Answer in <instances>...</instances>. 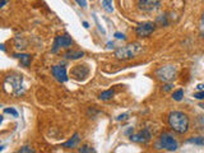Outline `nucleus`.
Wrapping results in <instances>:
<instances>
[{"mask_svg":"<svg viewBox=\"0 0 204 153\" xmlns=\"http://www.w3.org/2000/svg\"><path fill=\"white\" fill-rule=\"evenodd\" d=\"M168 125L174 131L184 134L189 130V117L181 111H172L168 115Z\"/></svg>","mask_w":204,"mask_h":153,"instance_id":"nucleus-1","label":"nucleus"},{"mask_svg":"<svg viewBox=\"0 0 204 153\" xmlns=\"http://www.w3.org/2000/svg\"><path fill=\"white\" fill-rule=\"evenodd\" d=\"M140 50H142L140 45L130 44V45H126V46L119 47L117 50L115 51V56H116V59H119V60H129V59L134 58Z\"/></svg>","mask_w":204,"mask_h":153,"instance_id":"nucleus-2","label":"nucleus"},{"mask_svg":"<svg viewBox=\"0 0 204 153\" xmlns=\"http://www.w3.org/2000/svg\"><path fill=\"white\" fill-rule=\"evenodd\" d=\"M177 74V68L175 65H165V67H161L160 69L156 70V76L160 81L163 82H171L176 78Z\"/></svg>","mask_w":204,"mask_h":153,"instance_id":"nucleus-3","label":"nucleus"},{"mask_svg":"<svg viewBox=\"0 0 204 153\" xmlns=\"http://www.w3.org/2000/svg\"><path fill=\"white\" fill-rule=\"evenodd\" d=\"M4 84H9L10 86V91L14 93L15 96H20L23 95V78L22 75H8L5 78Z\"/></svg>","mask_w":204,"mask_h":153,"instance_id":"nucleus-4","label":"nucleus"},{"mask_svg":"<svg viewBox=\"0 0 204 153\" xmlns=\"http://www.w3.org/2000/svg\"><path fill=\"white\" fill-rule=\"evenodd\" d=\"M160 145L163 149L170 151V152L176 151V149L179 148V144H177V142L175 140V138L172 137L171 134H167V133H163L160 137Z\"/></svg>","mask_w":204,"mask_h":153,"instance_id":"nucleus-5","label":"nucleus"},{"mask_svg":"<svg viewBox=\"0 0 204 153\" xmlns=\"http://www.w3.org/2000/svg\"><path fill=\"white\" fill-rule=\"evenodd\" d=\"M73 45V40L70 38L68 34H63V36H56L55 40H54V46L51 48V53L52 54H56L59 51L60 47H65L68 48Z\"/></svg>","mask_w":204,"mask_h":153,"instance_id":"nucleus-6","label":"nucleus"},{"mask_svg":"<svg viewBox=\"0 0 204 153\" xmlns=\"http://www.w3.org/2000/svg\"><path fill=\"white\" fill-rule=\"evenodd\" d=\"M154 29H156V23H152V22L140 23L136 26L135 33L139 37H148L154 32Z\"/></svg>","mask_w":204,"mask_h":153,"instance_id":"nucleus-7","label":"nucleus"},{"mask_svg":"<svg viewBox=\"0 0 204 153\" xmlns=\"http://www.w3.org/2000/svg\"><path fill=\"white\" fill-rule=\"evenodd\" d=\"M161 6V0H139L138 8L143 12H154Z\"/></svg>","mask_w":204,"mask_h":153,"instance_id":"nucleus-8","label":"nucleus"},{"mask_svg":"<svg viewBox=\"0 0 204 153\" xmlns=\"http://www.w3.org/2000/svg\"><path fill=\"white\" fill-rule=\"evenodd\" d=\"M51 73L52 75L55 76V79L60 83H64L69 79L68 73H66V68L64 65H55V67L51 68Z\"/></svg>","mask_w":204,"mask_h":153,"instance_id":"nucleus-9","label":"nucleus"},{"mask_svg":"<svg viewBox=\"0 0 204 153\" xmlns=\"http://www.w3.org/2000/svg\"><path fill=\"white\" fill-rule=\"evenodd\" d=\"M89 74V69L87 65H75L72 69V76L77 81H84Z\"/></svg>","mask_w":204,"mask_h":153,"instance_id":"nucleus-10","label":"nucleus"},{"mask_svg":"<svg viewBox=\"0 0 204 153\" xmlns=\"http://www.w3.org/2000/svg\"><path fill=\"white\" fill-rule=\"evenodd\" d=\"M151 138H152V134H151V131L148 129H143L139 133L130 135V139L133 142H136V143H147V142L151 140Z\"/></svg>","mask_w":204,"mask_h":153,"instance_id":"nucleus-11","label":"nucleus"},{"mask_svg":"<svg viewBox=\"0 0 204 153\" xmlns=\"http://www.w3.org/2000/svg\"><path fill=\"white\" fill-rule=\"evenodd\" d=\"M79 140H80L79 134H78V133H75V134L72 137V138L69 139L68 142H65V143L63 144V147H64V148H75L77 145H78Z\"/></svg>","mask_w":204,"mask_h":153,"instance_id":"nucleus-12","label":"nucleus"},{"mask_svg":"<svg viewBox=\"0 0 204 153\" xmlns=\"http://www.w3.org/2000/svg\"><path fill=\"white\" fill-rule=\"evenodd\" d=\"M84 56V53L80 50H70L65 54V58L69 59V60H77V59H80Z\"/></svg>","mask_w":204,"mask_h":153,"instance_id":"nucleus-13","label":"nucleus"},{"mask_svg":"<svg viewBox=\"0 0 204 153\" xmlns=\"http://www.w3.org/2000/svg\"><path fill=\"white\" fill-rule=\"evenodd\" d=\"M13 56L17 58V59H19V60L22 61L23 67H28L30 62H31V55H27V54H14Z\"/></svg>","mask_w":204,"mask_h":153,"instance_id":"nucleus-14","label":"nucleus"},{"mask_svg":"<svg viewBox=\"0 0 204 153\" xmlns=\"http://www.w3.org/2000/svg\"><path fill=\"white\" fill-rule=\"evenodd\" d=\"M102 8L106 10L107 13L114 12V6H112V0H102Z\"/></svg>","mask_w":204,"mask_h":153,"instance_id":"nucleus-15","label":"nucleus"},{"mask_svg":"<svg viewBox=\"0 0 204 153\" xmlns=\"http://www.w3.org/2000/svg\"><path fill=\"white\" fill-rule=\"evenodd\" d=\"M112 96H114V89H107V91H103L100 95V100L107 101V100H110Z\"/></svg>","mask_w":204,"mask_h":153,"instance_id":"nucleus-16","label":"nucleus"},{"mask_svg":"<svg viewBox=\"0 0 204 153\" xmlns=\"http://www.w3.org/2000/svg\"><path fill=\"white\" fill-rule=\"evenodd\" d=\"M156 24H160V26H162V27H166L168 26V20H167V15L166 14H162V15H160L157 18V22Z\"/></svg>","mask_w":204,"mask_h":153,"instance_id":"nucleus-17","label":"nucleus"},{"mask_svg":"<svg viewBox=\"0 0 204 153\" xmlns=\"http://www.w3.org/2000/svg\"><path fill=\"white\" fill-rule=\"evenodd\" d=\"M182 97H184V91L182 89H177V91H175L172 93V98L175 101H181Z\"/></svg>","mask_w":204,"mask_h":153,"instance_id":"nucleus-18","label":"nucleus"},{"mask_svg":"<svg viewBox=\"0 0 204 153\" xmlns=\"http://www.w3.org/2000/svg\"><path fill=\"white\" fill-rule=\"evenodd\" d=\"M188 143H193V144H198V145H203L204 144V138L203 137H196V138H191L188 140Z\"/></svg>","mask_w":204,"mask_h":153,"instance_id":"nucleus-19","label":"nucleus"},{"mask_svg":"<svg viewBox=\"0 0 204 153\" xmlns=\"http://www.w3.org/2000/svg\"><path fill=\"white\" fill-rule=\"evenodd\" d=\"M4 112H5V114H9V115H13L14 117H18V112H17V110L13 109V107H10V109L5 107V109H4Z\"/></svg>","mask_w":204,"mask_h":153,"instance_id":"nucleus-20","label":"nucleus"},{"mask_svg":"<svg viewBox=\"0 0 204 153\" xmlns=\"http://www.w3.org/2000/svg\"><path fill=\"white\" fill-rule=\"evenodd\" d=\"M79 152H80V153H92V152H94V149L91 148V147H88V145H84V147L79 148Z\"/></svg>","mask_w":204,"mask_h":153,"instance_id":"nucleus-21","label":"nucleus"},{"mask_svg":"<svg viewBox=\"0 0 204 153\" xmlns=\"http://www.w3.org/2000/svg\"><path fill=\"white\" fill-rule=\"evenodd\" d=\"M200 36L204 37V13L202 14V18H200Z\"/></svg>","mask_w":204,"mask_h":153,"instance_id":"nucleus-22","label":"nucleus"},{"mask_svg":"<svg viewBox=\"0 0 204 153\" xmlns=\"http://www.w3.org/2000/svg\"><path fill=\"white\" fill-rule=\"evenodd\" d=\"M34 149H32L31 147H23L19 149V153H33Z\"/></svg>","mask_w":204,"mask_h":153,"instance_id":"nucleus-23","label":"nucleus"},{"mask_svg":"<svg viewBox=\"0 0 204 153\" xmlns=\"http://www.w3.org/2000/svg\"><path fill=\"white\" fill-rule=\"evenodd\" d=\"M194 98H196V100H204V91H200V92L194 93Z\"/></svg>","mask_w":204,"mask_h":153,"instance_id":"nucleus-24","label":"nucleus"},{"mask_svg":"<svg viewBox=\"0 0 204 153\" xmlns=\"http://www.w3.org/2000/svg\"><path fill=\"white\" fill-rule=\"evenodd\" d=\"M80 8H87V0H75Z\"/></svg>","mask_w":204,"mask_h":153,"instance_id":"nucleus-25","label":"nucleus"},{"mask_svg":"<svg viewBox=\"0 0 204 153\" xmlns=\"http://www.w3.org/2000/svg\"><path fill=\"white\" fill-rule=\"evenodd\" d=\"M115 37L117 38V40H125V38H126L125 34H124V33H120V32H116V33H115Z\"/></svg>","mask_w":204,"mask_h":153,"instance_id":"nucleus-26","label":"nucleus"},{"mask_svg":"<svg viewBox=\"0 0 204 153\" xmlns=\"http://www.w3.org/2000/svg\"><path fill=\"white\" fill-rule=\"evenodd\" d=\"M171 89H172V84H170V83L163 87V91L165 92H168V91H171Z\"/></svg>","mask_w":204,"mask_h":153,"instance_id":"nucleus-27","label":"nucleus"},{"mask_svg":"<svg viewBox=\"0 0 204 153\" xmlns=\"http://www.w3.org/2000/svg\"><path fill=\"white\" fill-rule=\"evenodd\" d=\"M126 117H128V114H124V115H120V116H117V120L121 121V120H125Z\"/></svg>","mask_w":204,"mask_h":153,"instance_id":"nucleus-28","label":"nucleus"},{"mask_svg":"<svg viewBox=\"0 0 204 153\" xmlns=\"http://www.w3.org/2000/svg\"><path fill=\"white\" fill-rule=\"evenodd\" d=\"M6 4V0H0V6H4Z\"/></svg>","mask_w":204,"mask_h":153,"instance_id":"nucleus-29","label":"nucleus"},{"mask_svg":"<svg viewBox=\"0 0 204 153\" xmlns=\"http://www.w3.org/2000/svg\"><path fill=\"white\" fill-rule=\"evenodd\" d=\"M196 88L202 91V89H204V84H198V86H196Z\"/></svg>","mask_w":204,"mask_h":153,"instance_id":"nucleus-30","label":"nucleus"},{"mask_svg":"<svg viewBox=\"0 0 204 153\" xmlns=\"http://www.w3.org/2000/svg\"><path fill=\"white\" fill-rule=\"evenodd\" d=\"M83 26H84V28H88L89 24H88V22H83Z\"/></svg>","mask_w":204,"mask_h":153,"instance_id":"nucleus-31","label":"nucleus"},{"mask_svg":"<svg viewBox=\"0 0 204 153\" xmlns=\"http://www.w3.org/2000/svg\"><path fill=\"white\" fill-rule=\"evenodd\" d=\"M107 47H108V48L114 47V44H112V42H108V44H107Z\"/></svg>","mask_w":204,"mask_h":153,"instance_id":"nucleus-32","label":"nucleus"},{"mask_svg":"<svg viewBox=\"0 0 204 153\" xmlns=\"http://www.w3.org/2000/svg\"><path fill=\"white\" fill-rule=\"evenodd\" d=\"M0 48H1L3 51H5V46H4V45H0Z\"/></svg>","mask_w":204,"mask_h":153,"instance_id":"nucleus-33","label":"nucleus"}]
</instances>
